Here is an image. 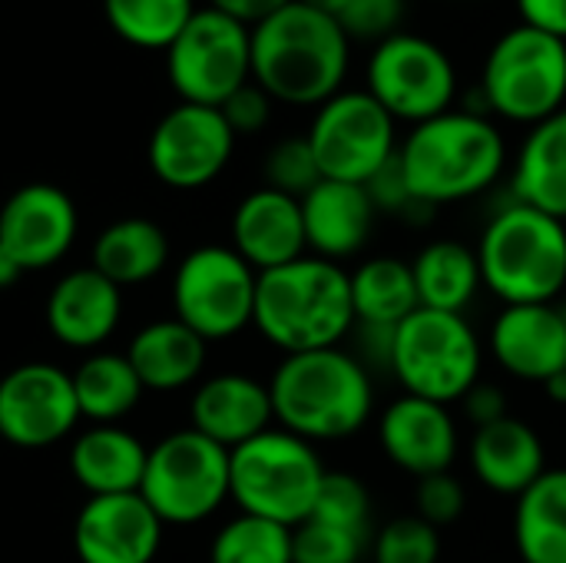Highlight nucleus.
<instances>
[{
    "instance_id": "1",
    "label": "nucleus",
    "mask_w": 566,
    "mask_h": 563,
    "mask_svg": "<svg viewBox=\"0 0 566 563\" xmlns=\"http://www.w3.org/2000/svg\"><path fill=\"white\" fill-rule=\"evenodd\" d=\"M352 40L335 17L298 0L252 27V80L289 106H322L342 93Z\"/></svg>"
},
{
    "instance_id": "2",
    "label": "nucleus",
    "mask_w": 566,
    "mask_h": 563,
    "mask_svg": "<svg viewBox=\"0 0 566 563\" xmlns=\"http://www.w3.org/2000/svg\"><path fill=\"white\" fill-rule=\"evenodd\" d=\"M275 425L318 445L358 435L375 415L368 365L345 348L285 355L269 378Z\"/></svg>"
},
{
    "instance_id": "3",
    "label": "nucleus",
    "mask_w": 566,
    "mask_h": 563,
    "mask_svg": "<svg viewBox=\"0 0 566 563\" xmlns=\"http://www.w3.org/2000/svg\"><path fill=\"white\" fill-rule=\"evenodd\" d=\"M252 325L282 355L338 348L355 329L348 269L318 256H302L289 265L259 272Z\"/></svg>"
},
{
    "instance_id": "4",
    "label": "nucleus",
    "mask_w": 566,
    "mask_h": 563,
    "mask_svg": "<svg viewBox=\"0 0 566 563\" xmlns=\"http://www.w3.org/2000/svg\"><path fill=\"white\" fill-rule=\"evenodd\" d=\"M398 163L411 192L438 209L491 189L507 166V143L488 113L448 110L411 126L408 139L398 146Z\"/></svg>"
},
{
    "instance_id": "5",
    "label": "nucleus",
    "mask_w": 566,
    "mask_h": 563,
    "mask_svg": "<svg viewBox=\"0 0 566 563\" xmlns=\"http://www.w3.org/2000/svg\"><path fill=\"white\" fill-rule=\"evenodd\" d=\"M478 262L504 305L557 302L566 292V222L514 199L488 219Z\"/></svg>"
},
{
    "instance_id": "6",
    "label": "nucleus",
    "mask_w": 566,
    "mask_h": 563,
    "mask_svg": "<svg viewBox=\"0 0 566 563\" xmlns=\"http://www.w3.org/2000/svg\"><path fill=\"white\" fill-rule=\"evenodd\" d=\"M325 475L315 445L285 428H269L229 451V498L242 514L285 528L308 521Z\"/></svg>"
},
{
    "instance_id": "7",
    "label": "nucleus",
    "mask_w": 566,
    "mask_h": 563,
    "mask_svg": "<svg viewBox=\"0 0 566 563\" xmlns=\"http://www.w3.org/2000/svg\"><path fill=\"white\" fill-rule=\"evenodd\" d=\"M481 368L484 345L464 315L418 309L391 332L388 372L405 395L451 408L481 382Z\"/></svg>"
},
{
    "instance_id": "8",
    "label": "nucleus",
    "mask_w": 566,
    "mask_h": 563,
    "mask_svg": "<svg viewBox=\"0 0 566 563\" xmlns=\"http://www.w3.org/2000/svg\"><path fill=\"white\" fill-rule=\"evenodd\" d=\"M484 113L511 123H544L566 103V43L527 23L507 30L484 60Z\"/></svg>"
},
{
    "instance_id": "9",
    "label": "nucleus",
    "mask_w": 566,
    "mask_h": 563,
    "mask_svg": "<svg viewBox=\"0 0 566 563\" xmlns=\"http://www.w3.org/2000/svg\"><path fill=\"white\" fill-rule=\"evenodd\" d=\"M139 494L163 524H199L229 501V451L182 428L146 455Z\"/></svg>"
},
{
    "instance_id": "10",
    "label": "nucleus",
    "mask_w": 566,
    "mask_h": 563,
    "mask_svg": "<svg viewBox=\"0 0 566 563\" xmlns=\"http://www.w3.org/2000/svg\"><path fill=\"white\" fill-rule=\"evenodd\" d=\"M259 272L232 246L192 249L172 275V309L206 342H226L252 325Z\"/></svg>"
},
{
    "instance_id": "11",
    "label": "nucleus",
    "mask_w": 566,
    "mask_h": 563,
    "mask_svg": "<svg viewBox=\"0 0 566 563\" xmlns=\"http://www.w3.org/2000/svg\"><path fill=\"white\" fill-rule=\"evenodd\" d=\"M166 73L179 103L219 110L252 80V30L212 7H202L166 50Z\"/></svg>"
},
{
    "instance_id": "12",
    "label": "nucleus",
    "mask_w": 566,
    "mask_h": 563,
    "mask_svg": "<svg viewBox=\"0 0 566 563\" xmlns=\"http://www.w3.org/2000/svg\"><path fill=\"white\" fill-rule=\"evenodd\" d=\"M325 179L365 186L398 156V123L368 90H342L305 133Z\"/></svg>"
},
{
    "instance_id": "13",
    "label": "nucleus",
    "mask_w": 566,
    "mask_h": 563,
    "mask_svg": "<svg viewBox=\"0 0 566 563\" xmlns=\"http://www.w3.org/2000/svg\"><path fill=\"white\" fill-rule=\"evenodd\" d=\"M365 90L395 116V123L401 119L418 126L451 110L458 96V73L434 40L395 33L375 46Z\"/></svg>"
},
{
    "instance_id": "14",
    "label": "nucleus",
    "mask_w": 566,
    "mask_h": 563,
    "mask_svg": "<svg viewBox=\"0 0 566 563\" xmlns=\"http://www.w3.org/2000/svg\"><path fill=\"white\" fill-rule=\"evenodd\" d=\"M235 149V133L216 106L179 103L149 136V169L169 189H202L222 176Z\"/></svg>"
},
{
    "instance_id": "15",
    "label": "nucleus",
    "mask_w": 566,
    "mask_h": 563,
    "mask_svg": "<svg viewBox=\"0 0 566 563\" xmlns=\"http://www.w3.org/2000/svg\"><path fill=\"white\" fill-rule=\"evenodd\" d=\"M80 418L70 372L50 362H27L0 378V438L7 445L27 451L50 448L63 441Z\"/></svg>"
},
{
    "instance_id": "16",
    "label": "nucleus",
    "mask_w": 566,
    "mask_h": 563,
    "mask_svg": "<svg viewBox=\"0 0 566 563\" xmlns=\"http://www.w3.org/2000/svg\"><path fill=\"white\" fill-rule=\"evenodd\" d=\"M163 521L136 494L90 498L73 524L80 563H153L163 548Z\"/></svg>"
},
{
    "instance_id": "17",
    "label": "nucleus",
    "mask_w": 566,
    "mask_h": 563,
    "mask_svg": "<svg viewBox=\"0 0 566 563\" xmlns=\"http://www.w3.org/2000/svg\"><path fill=\"white\" fill-rule=\"evenodd\" d=\"M76 229L73 199L50 183L20 186L0 209V242L17 256L23 272L56 265L70 252Z\"/></svg>"
},
{
    "instance_id": "18",
    "label": "nucleus",
    "mask_w": 566,
    "mask_h": 563,
    "mask_svg": "<svg viewBox=\"0 0 566 563\" xmlns=\"http://www.w3.org/2000/svg\"><path fill=\"white\" fill-rule=\"evenodd\" d=\"M378 445L395 468L421 481L451 471L461 448V435L448 405L401 395L381 411Z\"/></svg>"
},
{
    "instance_id": "19",
    "label": "nucleus",
    "mask_w": 566,
    "mask_h": 563,
    "mask_svg": "<svg viewBox=\"0 0 566 563\" xmlns=\"http://www.w3.org/2000/svg\"><path fill=\"white\" fill-rule=\"evenodd\" d=\"M488 342L494 362L517 382L544 388L566 375V312L557 302L504 305Z\"/></svg>"
},
{
    "instance_id": "20",
    "label": "nucleus",
    "mask_w": 566,
    "mask_h": 563,
    "mask_svg": "<svg viewBox=\"0 0 566 563\" xmlns=\"http://www.w3.org/2000/svg\"><path fill=\"white\" fill-rule=\"evenodd\" d=\"M189 421L192 431L206 435L226 451H235L239 445L275 428L269 385L242 372L212 375L196 388L189 405Z\"/></svg>"
},
{
    "instance_id": "21",
    "label": "nucleus",
    "mask_w": 566,
    "mask_h": 563,
    "mask_svg": "<svg viewBox=\"0 0 566 563\" xmlns=\"http://www.w3.org/2000/svg\"><path fill=\"white\" fill-rule=\"evenodd\" d=\"M232 249L255 272H269L308 256L302 199L269 186L249 192L232 212Z\"/></svg>"
},
{
    "instance_id": "22",
    "label": "nucleus",
    "mask_w": 566,
    "mask_h": 563,
    "mask_svg": "<svg viewBox=\"0 0 566 563\" xmlns=\"http://www.w3.org/2000/svg\"><path fill=\"white\" fill-rule=\"evenodd\" d=\"M119 285L93 265L66 272L46 299V329L60 345L99 348L119 325Z\"/></svg>"
},
{
    "instance_id": "23",
    "label": "nucleus",
    "mask_w": 566,
    "mask_h": 563,
    "mask_svg": "<svg viewBox=\"0 0 566 563\" xmlns=\"http://www.w3.org/2000/svg\"><path fill=\"white\" fill-rule=\"evenodd\" d=\"M375 216L378 209L365 186L322 179L308 196H302L308 252L342 265V259H352L365 249Z\"/></svg>"
},
{
    "instance_id": "24",
    "label": "nucleus",
    "mask_w": 566,
    "mask_h": 563,
    "mask_svg": "<svg viewBox=\"0 0 566 563\" xmlns=\"http://www.w3.org/2000/svg\"><path fill=\"white\" fill-rule=\"evenodd\" d=\"M474 478L504 498H521L547 471V448L524 418H501L478 428L468 448Z\"/></svg>"
},
{
    "instance_id": "25",
    "label": "nucleus",
    "mask_w": 566,
    "mask_h": 563,
    "mask_svg": "<svg viewBox=\"0 0 566 563\" xmlns=\"http://www.w3.org/2000/svg\"><path fill=\"white\" fill-rule=\"evenodd\" d=\"M149 448L119 425H93L70 448V475L90 498L136 494Z\"/></svg>"
},
{
    "instance_id": "26",
    "label": "nucleus",
    "mask_w": 566,
    "mask_h": 563,
    "mask_svg": "<svg viewBox=\"0 0 566 563\" xmlns=\"http://www.w3.org/2000/svg\"><path fill=\"white\" fill-rule=\"evenodd\" d=\"M206 345L209 342L202 335H196L172 315L143 325L133 335L126 358L136 368L146 392H179L202 375Z\"/></svg>"
},
{
    "instance_id": "27",
    "label": "nucleus",
    "mask_w": 566,
    "mask_h": 563,
    "mask_svg": "<svg viewBox=\"0 0 566 563\" xmlns=\"http://www.w3.org/2000/svg\"><path fill=\"white\" fill-rule=\"evenodd\" d=\"M514 199L566 222V106L524 139L514 163Z\"/></svg>"
},
{
    "instance_id": "28",
    "label": "nucleus",
    "mask_w": 566,
    "mask_h": 563,
    "mask_svg": "<svg viewBox=\"0 0 566 563\" xmlns=\"http://www.w3.org/2000/svg\"><path fill=\"white\" fill-rule=\"evenodd\" d=\"M169 262V239L163 226H156L146 216H123L109 222L90 252V265L106 275L109 282L123 285H139L156 279Z\"/></svg>"
},
{
    "instance_id": "29",
    "label": "nucleus",
    "mask_w": 566,
    "mask_h": 563,
    "mask_svg": "<svg viewBox=\"0 0 566 563\" xmlns=\"http://www.w3.org/2000/svg\"><path fill=\"white\" fill-rule=\"evenodd\" d=\"M514 548L524 563H566V468H547L517 498Z\"/></svg>"
},
{
    "instance_id": "30",
    "label": "nucleus",
    "mask_w": 566,
    "mask_h": 563,
    "mask_svg": "<svg viewBox=\"0 0 566 563\" xmlns=\"http://www.w3.org/2000/svg\"><path fill=\"white\" fill-rule=\"evenodd\" d=\"M411 272H415V289H418L421 309H434V312L464 315V309L474 302V295L484 285L478 249H471L458 239L428 242L415 256Z\"/></svg>"
},
{
    "instance_id": "31",
    "label": "nucleus",
    "mask_w": 566,
    "mask_h": 563,
    "mask_svg": "<svg viewBox=\"0 0 566 563\" xmlns=\"http://www.w3.org/2000/svg\"><path fill=\"white\" fill-rule=\"evenodd\" d=\"M352 279V305L355 322L368 329H398L411 312L421 309L411 262L398 256H375L365 259Z\"/></svg>"
},
{
    "instance_id": "32",
    "label": "nucleus",
    "mask_w": 566,
    "mask_h": 563,
    "mask_svg": "<svg viewBox=\"0 0 566 563\" xmlns=\"http://www.w3.org/2000/svg\"><path fill=\"white\" fill-rule=\"evenodd\" d=\"M70 378H73L80 415L90 418L93 425H116L139 405L146 392L129 358L116 352L86 355L76 365V372H70Z\"/></svg>"
},
{
    "instance_id": "33",
    "label": "nucleus",
    "mask_w": 566,
    "mask_h": 563,
    "mask_svg": "<svg viewBox=\"0 0 566 563\" xmlns=\"http://www.w3.org/2000/svg\"><path fill=\"white\" fill-rule=\"evenodd\" d=\"M196 0H103L106 23L139 50H169L196 13Z\"/></svg>"
},
{
    "instance_id": "34",
    "label": "nucleus",
    "mask_w": 566,
    "mask_h": 563,
    "mask_svg": "<svg viewBox=\"0 0 566 563\" xmlns=\"http://www.w3.org/2000/svg\"><path fill=\"white\" fill-rule=\"evenodd\" d=\"M209 563H295L292 528L239 511V518L222 524L212 538Z\"/></svg>"
},
{
    "instance_id": "35",
    "label": "nucleus",
    "mask_w": 566,
    "mask_h": 563,
    "mask_svg": "<svg viewBox=\"0 0 566 563\" xmlns=\"http://www.w3.org/2000/svg\"><path fill=\"white\" fill-rule=\"evenodd\" d=\"M375 563H441V534L418 514L391 518L371 544Z\"/></svg>"
},
{
    "instance_id": "36",
    "label": "nucleus",
    "mask_w": 566,
    "mask_h": 563,
    "mask_svg": "<svg viewBox=\"0 0 566 563\" xmlns=\"http://www.w3.org/2000/svg\"><path fill=\"white\" fill-rule=\"evenodd\" d=\"M308 518L335 524V528L368 531L371 534V494H368V488H365V481L358 475L328 471Z\"/></svg>"
},
{
    "instance_id": "37",
    "label": "nucleus",
    "mask_w": 566,
    "mask_h": 563,
    "mask_svg": "<svg viewBox=\"0 0 566 563\" xmlns=\"http://www.w3.org/2000/svg\"><path fill=\"white\" fill-rule=\"evenodd\" d=\"M365 548H368V531H348L315 518L292 528L295 563H361Z\"/></svg>"
},
{
    "instance_id": "38",
    "label": "nucleus",
    "mask_w": 566,
    "mask_h": 563,
    "mask_svg": "<svg viewBox=\"0 0 566 563\" xmlns=\"http://www.w3.org/2000/svg\"><path fill=\"white\" fill-rule=\"evenodd\" d=\"M322 169L318 159L308 146L305 136H289L282 143H275L265 156V186L279 189L285 196H308L318 183H322Z\"/></svg>"
},
{
    "instance_id": "39",
    "label": "nucleus",
    "mask_w": 566,
    "mask_h": 563,
    "mask_svg": "<svg viewBox=\"0 0 566 563\" xmlns=\"http://www.w3.org/2000/svg\"><path fill=\"white\" fill-rule=\"evenodd\" d=\"M415 514L424 518L428 524H434L438 531L454 524L464 508H468V491L464 484L451 475V471H441V475H431V478H421L418 481V491H415Z\"/></svg>"
},
{
    "instance_id": "40",
    "label": "nucleus",
    "mask_w": 566,
    "mask_h": 563,
    "mask_svg": "<svg viewBox=\"0 0 566 563\" xmlns=\"http://www.w3.org/2000/svg\"><path fill=\"white\" fill-rule=\"evenodd\" d=\"M405 0H352L338 17L348 40H388L398 33Z\"/></svg>"
},
{
    "instance_id": "41",
    "label": "nucleus",
    "mask_w": 566,
    "mask_h": 563,
    "mask_svg": "<svg viewBox=\"0 0 566 563\" xmlns=\"http://www.w3.org/2000/svg\"><path fill=\"white\" fill-rule=\"evenodd\" d=\"M365 189H368V196H371V202H375L378 212L401 216V219H411V212H431V206H424V202L411 192V186H408V179H405V169H401L398 156H395L385 169H378V173L365 183Z\"/></svg>"
},
{
    "instance_id": "42",
    "label": "nucleus",
    "mask_w": 566,
    "mask_h": 563,
    "mask_svg": "<svg viewBox=\"0 0 566 563\" xmlns=\"http://www.w3.org/2000/svg\"><path fill=\"white\" fill-rule=\"evenodd\" d=\"M272 96L255 83V80H249L245 86H239L222 106H219V113L226 116V123H229V129L235 133V136H252V133H259V129H265V123H269V116H272Z\"/></svg>"
},
{
    "instance_id": "43",
    "label": "nucleus",
    "mask_w": 566,
    "mask_h": 563,
    "mask_svg": "<svg viewBox=\"0 0 566 563\" xmlns=\"http://www.w3.org/2000/svg\"><path fill=\"white\" fill-rule=\"evenodd\" d=\"M461 405H464V415H468V421L474 425V431H478V428H488V425H494V421H501V418L511 415V411H507V395H504L497 385H491V382H478V385L461 398Z\"/></svg>"
},
{
    "instance_id": "44",
    "label": "nucleus",
    "mask_w": 566,
    "mask_h": 563,
    "mask_svg": "<svg viewBox=\"0 0 566 563\" xmlns=\"http://www.w3.org/2000/svg\"><path fill=\"white\" fill-rule=\"evenodd\" d=\"M521 23L566 43V0H517Z\"/></svg>"
},
{
    "instance_id": "45",
    "label": "nucleus",
    "mask_w": 566,
    "mask_h": 563,
    "mask_svg": "<svg viewBox=\"0 0 566 563\" xmlns=\"http://www.w3.org/2000/svg\"><path fill=\"white\" fill-rule=\"evenodd\" d=\"M292 0H209L212 10H219V13H226V17L239 20V23H245L249 30L259 27L262 20H269L272 13H279Z\"/></svg>"
},
{
    "instance_id": "46",
    "label": "nucleus",
    "mask_w": 566,
    "mask_h": 563,
    "mask_svg": "<svg viewBox=\"0 0 566 563\" xmlns=\"http://www.w3.org/2000/svg\"><path fill=\"white\" fill-rule=\"evenodd\" d=\"M20 275H23V265L17 262V256H13L10 249L0 242V292H3V289H10Z\"/></svg>"
},
{
    "instance_id": "47",
    "label": "nucleus",
    "mask_w": 566,
    "mask_h": 563,
    "mask_svg": "<svg viewBox=\"0 0 566 563\" xmlns=\"http://www.w3.org/2000/svg\"><path fill=\"white\" fill-rule=\"evenodd\" d=\"M298 3H305V7H312V10H318V13H325V17H335V20H338L352 0H298Z\"/></svg>"
},
{
    "instance_id": "48",
    "label": "nucleus",
    "mask_w": 566,
    "mask_h": 563,
    "mask_svg": "<svg viewBox=\"0 0 566 563\" xmlns=\"http://www.w3.org/2000/svg\"><path fill=\"white\" fill-rule=\"evenodd\" d=\"M544 392L551 395V402L566 405V375H557L554 382H547V385H544Z\"/></svg>"
}]
</instances>
